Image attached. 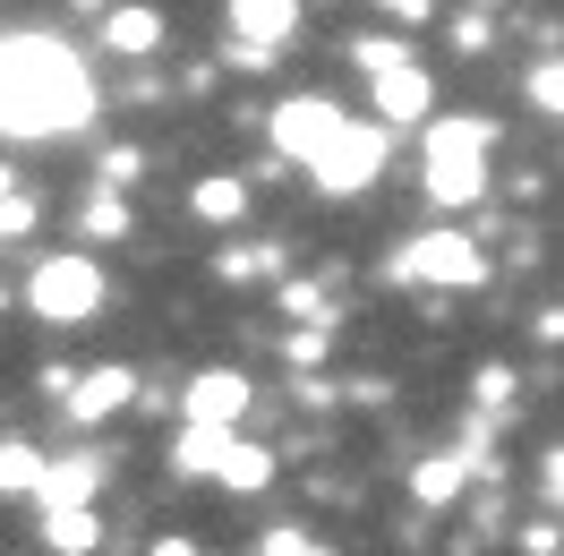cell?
I'll return each instance as SVG.
<instances>
[{"label":"cell","instance_id":"6da1fadb","mask_svg":"<svg viewBox=\"0 0 564 556\" xmlns=\"http://www.w3.org/2000/svg\"><path fill=\"white\" fill-rule=\"evenodd\" d=\"M95 111V77L69 43L0 35V138H61Z\"/></svg>","mask_w":564,"mask_h":556},{"label":"cell","instance_id":"7a4b0ae2","mask_svg":"<svg viewBox=\"0 0 564 556\" xmlns=\"http://www.w3.org/2000/svg\"><path fill=\"white\" fill-rule=\"evenodd\" d=\"M488 120H436L427 129V197L436 206H470L488 197Z\"/></svg>","mask_w":564,"mask_h":556},{"label":"cell","instance_id":"3957f363","mask_svg":"<svg viewBox=\"0 0 564 556\" xmlns=\"http://www.w3.org/2000/svg\"><path fill=\"white\" fill-rule=\"evenodd\" d=\"M104 266L95 257H35V275H26V300H35L43 325H86V317L104 309Z\"/></svg>","mask_w":564,"mask_h":556},{"label":"cell","instance_id":"277c9868","mask_svg":"<svg viewBox=\"0 0 564 556\" xmlns=\"http://www.w3.org/2000/svg\"><path fill=\"white\" fill-rule=\"evenodd\" d=\"M386 163V120H334V138L308 154V172H317L325 197H351L368 189V172Z\"/></svg>","mask_w":564,"mask_h":556},{"label":"cell","instance_id":"5b68a950","mask_svg":"<svg viewBox=\"0 0 564 556\" xmlns=\"http://www.w3.org/2000/svg\"><path fill=\"white\" fill-rule=\"evenodd\" d=\"M386 282H454V291H470V282H488V257H479L470 232H420L386 266Z\"/></svg>","mask_w":564,"mask_h":556},{"label":"cell","instance_id":"8992f818","mask_svg":"<svg viewBox=\"0 0 564 556\" xmlns=\"http://www.w3.org/2000/svg\"><path fill=\"white\" fill-rule=\"evenodd\" d=\"M291 26H300V0H231V35L248 43L240 52L248 70H265L282 43H291Z\"/></svg>","mask_w":564,"mask_h":556},{"label":"cell","instance_id":"52a82bcc","mask_svg":"<svg viewBox=\"0 0 564 556\" xmlns=\"http://www.w3.org/2000/svg\"><path fill=\"white\" fill-rule=\"evenodd\" d=\"M334 120H343V104H325V95H291V104L274 111V146H282V163H308V154L334 138Z\"/></svg>","mask_w":564,"mask_h":556},{"label":"cell","instance_id":"ba28073f","mask_svg":"<svg viewBox=\"0 0 564 556\" xmlns=\"http://www.w3.org/2000/svg\"><path fill=\"white\" fill-rule=\"evenodd\" d=\"M368 77H377V120H386V129H393V120H420V111L436 104L427 70H420V61H402V52H393V61H377Z\"/></svg>","mask_w":564,"mask_h":556},{"label":"cell","instance_id":"9c48e42d","mask_svg":"<svg viewBox=\"0 0 564 556\" xmlns=\"http://www.w3.org/2000/svg\"><path fill=\"white\" fill-rule=\"evenodd\" d=\"M240 411H248V377H231V368H206V377L188 385V419L197 428H231Z\"/></svg>","mask_w":564,"mask_h":556},{"label":"cell","instance_id":"30bf717a","mask_svg":"<svg viewBox=\"0 0 564 556\" xmlns=\"http://www.w3.org/2000/svg\"><path fill=\"white\" fill-rule=\"evenodd\" d=\"M104 52H120V61H145L154 43H163V9H104Z\"/></svg>","mask_w":564,"mask_h":556},{"label":"cell","instance_id":"8fae6325","mask_svg":"<svg viewBox=\"0 0 564 556\" xmlns=\"http://www.w3.org/2000/svg\"><path fill=\"white\" fill-rule=\"evenodd\" d=\"M129 394H138V368H86V377H77V394H69V411H77V419H104V411H120Z\"/></svg>","mask_w":564,"mask_h":556},{"label":"cell","instance_id":"7c38bea8","mask_svg":"<svg viewBox=\"0 0 564 556\" xmlns=\"http://www.w3.org/2000/svg\"><path fill=\"white\" fill-rule=\"evenodd\" d=\"M95 488H104V462H86V453H77V462H61V471H52V462H43V480H35V496H43V505H86V496H95Z\"/></svg>","mask_w":564,"mask_h":556},{"label":"cell","instance_id":"4fadbf2b","mask_svg":"<svg viewBox=\"0 0 564 556\" xmlns=\"http://www.w3.org/2000/svg\"><path fill=\"white\" fill-rule=\"evenodd\" d=\"M462 488H470V462H462V453H427L420 471H411V496H420V505H454Z\"/></svg>","mask_w":564,"mask_h":556},{"label":"cell","instance_id":"5bb4252c","mask_svg":"<svg viewBox=\"0 0 564 556\" xmlns=\"http://www.w3.org/2000/svg\"><path fill=\"white\" fill-rule=\"evenodd\" d=\"M172 453H180V471H188V480H214V462L231 453V428H197V419H188Z\"/></svg>","mask_w":564,"mask_h":556},{"label":"cell","instance_id":"9a60e30c","mask_svg":"<svg viewBox=\"0 0 564 556\" xmlns=\"http://www.w3.org/2000/svg\"><path fill=\"white\" fill-rule=\"evenodd\" d=\"M214 480H223V488H265V480H274V453H257V446H231L223 462H214Z\"/></svg>","mask_w":564,"mask_h":556},{"label":"cell","instance_id":"2e32d148","mask_svg":"<svg viewBox=\"0 0 564 556\" xmlns=\"http://www.w3.org/2000/svg\"><path fill=\"white\" fill-rule=\"evenodd\" d=\"M95 531H104V522L86 514V505H52V548H61V556H86V548H95Z\"/></svg>","mask_w":564,"mask_h":556},{"label":"cell","instance_id":"e0dca14e","mask_svg":"<svg viewBox=\"0 0 564 556\" xmlns=\"http://www.w3.org/2000/svg\"><path fill=\"white\" fill-rule=\"evenodd\" d=\"M197 214H206V223H240L248 189H240V180H197Z\"/></svg>","mask_w":564,"mask_h":556},{"label":"cell","instance_id":"ac0fdd59","mask_svg":"<svg viewBox=\"0 0 564 556\" xmlns=\"http://www.w3.org/2000/svg\"><path fill=\"white\" fill-rule=\"evenodd\" d=\"M35 480H43V453L35 446H0V488H9V496H26Z\"/></svg>","mask_w":564,"mask_h":556},{"label":"cell","instance_id":"d6986e66","mask_svg":"<svg viewBox=\"0 0 564 556\" xmlns=\"http://www.w3.org/2000/svg\"><path fill=\"white\" fill-rule=\"evenodd\" d=\"M26 223H35V197H9V189H0V240H18Z\"/></svg>","mask_w":564,"mask_h":556},{"label":"cell","instance_id":"ffe728a7","mask_svg":"<svg viewBox=\"0 0 564 556\" xmlns=\"http://www.w3.org/2000/svg\"><path fill=\"white\" fill-rule=\"evenodd\" d=\"M530 104H539V111H556V104H564V77H556V61H539V77H530Z\"/></svg>","mask_w":564,"mask_h":556},{"label":"cell","instance_id":"44dd1931","mask_svg":"<svg viewBox=\"0 0 564 556\" xmlns=\"http://www.w3.org/2000/svg\"><path fill=\"white\" fill-rule=\"evenodd\" d=\"M265 556H325L317 539H300V531H274V539H265Z\"/></svg>","mask_w":564,"mask_h":556},{"label":"cell","instance_id":"7402d4cb","mask_svg":"<svg viewBox=\"0 0 564 556\" xmlns=\"http://www.w3.org/2000/svg\"><path fill=\"white\" fill-rule=\"evenodd\" d=\"M154 556H206L197 539H154Z\"/></svg>","mask_w":564,"mask_h":556},{"label":"cell","instance_id":"603a6c76","mask_svg":"<svg viewBox=\"0 0 564 556\" xmlns=\"http://www.w3.org/2000/svg\"><path fill=\"white\" fill-rule=\"evenodd\" d=\"M377 9H393V18H427V0H377Z\"/></svg>","mask_w":564,"mask_h":556},{"label":"cell","instance_id":"cb8c5ba5","mask_svg":"<svg viewBox=\"0 0 564 556\" xmlns=\"http://www.w3.org/2000/svg\"><path fill=\"white\" fill-rule=\"evenodd\" d=\"M0 189H18V180H9V163H0Z\"/></svg>","mask_w":564,"mask_h":556}]
</instances>
